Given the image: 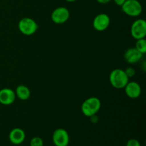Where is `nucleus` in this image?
I'll list each match as a JSON object with an SVG mask.
<instances>
[{
	"label": "nucleus",
	"instance_id": "obj_1",
	"mask_svg": "<svg viewBox=\"0 0 146 146\" xmlns=\"http://www.w3.org/2000/svg\"><path fill=\"white\" fill-rule=\"evenodd\" d=\"M109 81L113 87L118 89L124 88L129 81V78L127 76L125 71L121 68L113 70L109 76Z\"/></svg>",
	"mask_w": 146,
	"mask_h": 146
},
{
	"label": "nucleus",
	"instance_id": "obj_2",
	"mask_svg": "<svg viewBox=\"0 0 146 146\" xmlns=\"http://www.w3.org/2000/svg\"><path fill=\"white\" fill-rule=\"evenodd\" d=\"M101 107V101L97 97H90L84 101L81 105V111L85 116L90 118L96 115Z\"/></svg>",
	"mask_w": 146,
	"mask_h": 146
},
{
	"label": "nucleus",
	"instance_id": "obj_3",
	"mask_svg": "<svg viewBox=\"0 0 146 146\" xmlns=\"http://www.w3.org/2000/svg\"><path fill=\"white\" fill-rule=\"evenodd\" d=\"M19 30L21 34L26 36L33 35L38 30V24L35 20L29 17L22 18L18 24Z\"/></svg>",
	"mask_w": 146,
	"mask_h": 146
},
{
	"label": "nucleus",
	"instance_id": "obj_4",
	"mask_svg": "<svg viewBox=\"0 0 146 146\" xmlns=\"http://www.w3.org/2000/svg\"><path fill=\"white\" fill-rule=\"evenodd\" d=\"M121 9L123 13L131 17H138L143 11L142 4L138 0H126Z\"/></svg>",
	"mask_w": 146,
	"mask_h": 146
},
{
	"label": "nucleus",
	"instance_id": "obj_5",
	"mask_svg": "<svg viewBox=\"0 0 146 146\" xmlns=\"http://www.w3.org/2000/svg\"><path fill=\"white\" fill-rule=\"evenodd\" d=\"M131 36L135 40L145 38L146 36V21L143 19H139L134 21L131 28Z\"/></svg>",
	"mask_w": 146,
	"mask_h": 146
},
{
	"label": "nucleus",
	"instance_id": "obj_6",
	"mask_svg": "<svg viewBox=\"0 0 146 146\" xmlns=\"http://www.w3.org/2000/svg\"><path fill=\"white\" fill-rule=\"evenodd\" d=\"M70 17V12L66 7H60L55 9L51 13V18L54 23L62 24L66 22Z\"/></svg>",
	"mask_w": 146,
	"mask_h": 146
},
{
	"label": "nucleus",
	"instance_id": "obj_7",
	"mask_svg": "<svg viewBox=\"0 0 146 146\" xmlns=\"http://www.w3.org/2000/svg\"><path fill=\"white\" fill-rule=\"evenodd\" d=\"M69 140V135L64 128H57L52 135L53 143L56 146H68Z\"/></svg>",
	"mask_w": 146,
	"mask_h": 146
},
{
	"label": "nucleus",
	"instance_id": "obj_8",
	"mask_svg": "<svg viewBox=\"0 0 146 146\" xmlns=\"http://www.w3.org/2000/svg\"><path fill=\"white\" fill-rule=\"evenodd\" d=\"M111 19L108 14L101 13L95 17L93 21V27L98 31H104L108 28Z\"/></svg>",
	"mask_w": 146,
	"mask_h": 146
},
{
	"label": "nucleus",
	"instance_id": "obj_9",
	"mask_svg": "<svg viewBox=\"0 0 146 146\" xmlns=\"http://www.w3.org/2000/svg\"><path fill=\"white\" fill-rule=\"evenodd\" d=\"M124 88H125V92L127 96L132 99L138 98L142 92L140 84L135 81H128Z\"/></svg>",
	"mask_w": 146,
	"mask_h": 146
},
{
	"label": "nucleus",
	"instance_id": "obj_10",
	"mask_svg": "<svg viewBox=\"0 0 146 146\" xmlns=\"http://www.w3.org/2000/svg\"><path fill=\"white\" fill-rule=\"evenodd\" d=\"M16 94L11 88H4L0 90V104L4 106L12 104L15 101Z\"/></svg>",
	"mask_w": 146,
	"mask_h": 146
},
{
	"label": "nucleus",
	"instance_id": "obj_11",
	"mask_svg": "<svg viewBox=\"0 0 146 146\" xmlns=\"http://www.w3.org/2000/svg\"><path fill=\"white\" fill-rule=\"evenodd\" d=\"M143 54L138 51L136 48H130L125 51L124 54V59L125 60L127 63L131 64H136L138 61H141L143 58Z\"/></svg>",
	"mask_w": 146,
	"mask_h": 146
},
{
	"label": "nucleus",
	"instance_id": "obj_12",
	"mask_svg": "<svg viewBox=\"0 0 146 146\" xmlns=\"http://www.w3.org/2000/svg\"><path fill=\"white\" fill-rule=\"evenodd\" d=\"M26 138L25 132L21 128H15L11 130L9 135V138L14 145H19L22 143Z\"/></svg>",
	"mask_w": 146,
	"mask_h": 146
},
{
	"label": "nucleus",
	"instance_id": "obj_13",
	"mask_svg": "<svg viewBox=\"0 0 146 146\" xmlns=\"http://www.w3.org/2000/svg\"><path fill=\"white\" fill-rule=\"evenodd\" d=\"M16 96L21 101H27L31 96V91L29 88L24 85H19L15 90Z\"/></svg>",
	"mask_w": 146,
	"mask_h": 146
},
{
	"label": "nucleus",
	"instance_id": "obj_14",
	"mask_svg": "<svg viewBox=\"0 0 146 146\" xmlns=\"http://www.w3.org/2000/svg\"><path fill=\"white\" fill-rule=\"evenodd\" d=\"M135 48L142 54H145L146 53V40L145 38H140L136 40L135 43Z\"/></svg>",
	"mask_w": 146,
	"mask_h": 146
},
{
	"label": "nucleus",
	"instance_id": "obj_15",
	"mask_svg": "<svg viewBox=\"0 0 146 146\" xmlns=\"http://www.w3.org/2000/svg\"><path fill=\"white\" fill-rule=\"evenodd\" d=\"M30 146H44V141L40 137H34L30 141Z\"/></svg>",
	"mask_w": 146,
	"mask_h": 146
},
{
	"label": "nucleus",
	"instance_id": "obj_16",
	"mask_svg": "<svg viewBox=\"0 0 146 146\" xmlns=\"http://www.w3.org/2000/svg\"><path fill=\"white\" fill-rule=\"evenodd\" d=\"M124 71H125V74H126L127 76H128V78H132V77H133L135 74V68H132V67H129V68H126V69L124 70Z\"/></svg>",
	"mask_w": 146,
	"mask_h": 146
},
{
	"label": "nucleus",
	"instance_id": "obj_17",
	"mask_svg": "<svg viewBox=\"0 0 146 146\" xmlns=\"http://www.w3.org/2000/svg\"><path fill=\"white\" fill-rule=\"evenodd\" d=\"M126 146H141V145L138 140L132 138V139L128 140L126 143Z\"/></svg>",
	"mask_w": 146,
	"mask_h": 146
},
{
	"label": "nucleus",
	"instance_id": "obj_18",
	"mask_svg": "<svg viewBox=\"0 0 146 146\" xmlns=\"http://www.w3.org/2000/svg\"><path fill=\"white\" fill-rule=\"evenodd\" d=\"M90 118H91V121L93 123H97L98 121V117L97 116L96 114V115H92V116L90 117Z\"/></svg>",
	"mask_w": 146,
	"mask_h": 146
},
{
	"label": "nucleus",
	"instance_id": "obj_19",
	"mask_svg": "<svg viewBox=\"0 0 146 146\" xmlns=\"http://www.w3.org/2000/svg\"><path fill=\"white\" fill-rule=\"evenodd\" d=\"M125 1H126V0H113L114 3H115L116 5L120 6V7H121V6L125 3Z\"/></svg>",
	"mask_w": 146,
	"mask_h": 146
},
{
	"label": "nucleus",
	"instance_id": "obj_20",
	"mask_svg": "<svg viewBox=\"0 0 146 146\" xmlns=\"http://www.w3.org/2000/svg\"><path fill=\"white\" fill-rule=\"evenodd\" d=\"M96 1L101 4H108V2H110L111 0H96Z\"/></svg>",
	"mask_w": 146,
	"mask_h": 146
},
{
	"label": "nucleus",
	"instance_id": "obj_21",
	"mask_svg": "<svg viewBox=\"0 0 146 146\" xmlns=\"http://www.w3.org/2000/svg\"><path fill=\"white\" fill-rule=\"evenodd\" d=\"M66 1H68V2H74V1H76V0H66Z\"/></svg>",
	"mask_w": 146,
	"mask_h": 146
}]
</instances>
